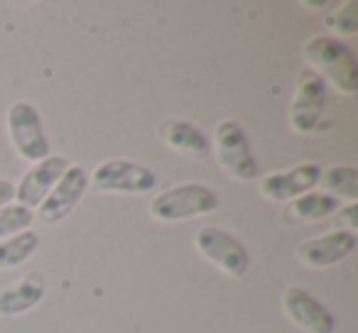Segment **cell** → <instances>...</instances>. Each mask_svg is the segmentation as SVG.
I'll use <instances>...</instances> for the list:
<instances>
[{
  "label": "cell",
  "mask_w": 358,
  "mask_h": 333,
  "mask_svg": "<svg viewBox=\"0 0 358 333\" xmlns=\"http://www.w3.org/2000/svg\"><path fill=\"white\" fill-rule=\"evenodd\" d=\"M336 209H341L338 199L324 194V191H307L289 204V209L285 211V221H294V223L297 221H319L336 214Z\"/></svg>",
  "instance_id": "9a60e30c"
},
{
  "label": "cell",
  "mask_w": 358,
  "mask_h": 333,
  "mask_svg": "<svg viewBox=\"0 0 358 333\" xmlns=\"http://www.w3.org/2000/svg\"><path fill=\"white\" fill-rule=\"evenodd\" d=\"M319 184L327 189L324 194L334 196V199H346L351 204L358 199V170L351 164H334L324 170Z\"/></svg>",
  "instance_id": "2e32d148"
},
{
  "label": "cell",
  "mask_w": 358,
  "mask_h": 333,
  "mask_svg": "<svg viewBox=\"0 0 358 333\" xmlns=\"http://www.w3.org/2000/svg\"><path fill=\"white\" fill-rule=\"evenodd\" d=\"M89 182L96 191L106 194H148L157 184V177L145 164L130 159H108L96 167Z\"/></svg>",
  "instance_id": "277c9868"
},
{
  "label": "cell",
  "mask_w": 358,
  "mask_h": 333,
  "mask_svg": "<svg viewBox=\"0 0 358 333\" xmlns=\"http://www.w3.org/2000/svg\"><path fill=\"white\" fill-rule=\"evenodd\" d=\"M338 223H343V230L358 228V206L348 204L343 209H338Z\"/></svg>",
  "instance_id": "ffe728a7"
},
{
  "label": "cell",
  "mask_w": 358,
  "mask_h": 333,
  "mask_svg": "<svg viewBox=\"0 0 358 333\" xmlns=\"http://www.w3.org/2000/svg\"><path fill=\"white\" fill-rule=\"evenodd\" d=\"M45 299V284L37 274L30 279H22L15 287L0 292V313L3 316H20V313L35 309Z\"/></svg>",
  "instance_id": "5bb4252c"
},
{
  "label": "cell",
  "mask_w": 358,
  "mask_h": 333,
  "mask_svg": "<svg viewBox=\"0 0 358 333\" xmlns=\"http://www.w3.org/2000/svg\"><path fill=\"white\" fill-rule=\"evenodd\" d=\"M13 199H15V186L8 179H0V209L10 204Z\"/></svg>",
  "instance_id": "44dd1931"
},
{
  "label": "cell",
  "mask_w": 358,
  "mask_h": 333,
  "mask_svg": "<svg viewBox=\"0 0 358 333\" xmlns=\"http://www.w3.org/2000/svg\"><path fill=\"white\" fill-rule=\"evenodd\" d=\"M35 214L30 209L20 204H8L0 209V240L13 238V235L22 233V230H30Z\"/></svg>",
  "instance_id": "ac0fdd59"
},
{
  "label": "cell",
  "mask_w": 358,
  "mask_h": 333,
  "mask_svg": "<svg viewBox=\"0 0 358 333\" xmlns=\"http://www.w3.org/2000/svg\"><path fill=\"white\" fill-rule=\"evenodd\" d=\"M37 248H40V235L35 230H22L13 238L0 240V269L27 262L37 253Z\"/></svg>",
  "instance_id": "e0dca14e"
},
{
  "label": "cell",
  "mask_w": 358,
  "mask_h": 333,
  "mask_svg": "<svg viewBox=\"0 0 358 333\" xmlns=\"http://www.w3.org/2000/svg\"><path fill=\"white\" fill-rule=\"evenodd\" d=\"M319 177H322V167L314 162H304L280 175L265 177L260 182V191L273 201H294L297 196L312 191L319 184Z\"/></svg>",
  "instance_id": "7c38bea8"
},
{
  "label": "cell",
  "mask_w": 358,
  "mask_h": 333,
  "mask_svg": "<svg viewBox=\"0 0 358 333\" xmlns=\"http://www.w3.org/2000/svg\"><path fill=\"white\" fill-rule=\"evenodd\" d=\"M282 306L287 311V316L307 333H334V328H336L331 311L314 294H309L302 287L285 289Z\"/></svg>",
  "instance_id": "ba28073f"
},
{
  "label": "cell",
  "mask_w": 358,
  "mask_h": 333,
  "mask_svg": "<svg viewBox=\"0 0 358 333\" xmlns=\"http://www.w3.org/2000/svg\"><path fill=\"white\" fill-rule=\"evenodd\" d=\"M327 27L341 35H353L358 30V3L356 0H346L343 6H338L336 13L327 15Z\"/></svg>",
  "instance_id": "d6986e66"
},
{
  "label": "cell",
  "mask_w": 358,
  "mask_h": 333,
  "mask_svg": "<svg viewBox=\"0 0 358 333\" xmlns=\"http://www.w3.org/2000/svg\"><path fill=\"white\" fill-rule=\"evenodd\" d=\"M69 162L59 154H50L47 159L37 162L30 172L20 179V184L15 186V199L25 209H35L45 201V196L52 191V186L62 179V175L66 172Z\"/></svg>",
  "instance_id": "8fae6325"
},
{
  "label": "cell",
  "mask_w": 358,
  "mask_h": 333,
  "mask_svg": "<svg viewBox=\"0 0 358 333\" xmlns=\"http://www.w3.org/2000/svg\"><path fill=\"white\" fill-rule=\"evenodd\" d=\"M194 245L209 262H214L219 269H224L229 277H243L250 267V255L245 245L229 230L219 225H206L194 235Z\"/></svg>",
  "instance_id": "8992f818"
},
{
  "label": "cell",
  "mask_w": 358,
  "mask_h": 333,
  "mask_svg": "<svg viewBox=\"0 0 358 333\" xmlns=\"http://www.w3.org/2000/svg\"><path fill=\"white\" fill-rule=\"evenodd\" d=\"M221 206V199L211 186L206 184H179L172 189L162 191L152 199L150 204V214L157 221L172 223V221H187L196 219V216L214 214Z\"/></svg>",
  "instance_id": "7a4b0ae2"
},
{
  "label": "cell",
  "mask_w": 358,
  "mask_h": 333,
  "mask_svg": "<svg viewBox=\"0 0 358 333\" xmlns=\"http://www.w3.org/2000/svg\"><path fill=\"white\" fill-rule=\"evenodd\" d=\"M327 105V84L319 74H304L289 108V123L297 133H312Z\"/></svg>",
  "instance_id": "30bf717a"
},
{
  "label": "cell",
  "mask_w": 358,
  "mask_h": 333,
  "mask_svg": "<svg viewBox=\"0 0 358 333\" xmlns=\"http://www.w3.org/2000/svg\"><path fill=\"white\" fill-rule=\"evenodd\" d=\"M216 154H219V162L224 164V170L234 179L250 182L260 175L258 159L250 149L248 135H245L243 125L236 123V120L219 123V128H216Z\"/></svg>",
  "instance_id": "5b68a950"
},
{
  "label": "cell",
  "mask_w": 358,
  "mask_h": 333,
  "mask_svg": "<svg viewBox=\"0 0 358 333\" xmlns=\"http://www.w3.org/2000/svg\"><path fill=\"white\" fill-rule=\"evenodd\" d=\"M358 238L353 230H331V233L322 235V238H312L307 243L299 245L297 260L309 269L329 267L336 265L341 260H346L348 255L356 250Z\"/></svg>",
  "instance_id": "9c48e42d"
},
{
  "label": "cell",
  "mask_w": 358,
  "mask_h": 333,
  "mask_svg": "<svg viewBox=\"0 0 358 333\" xmlns=\"http://www.w3.org/2000/svg\"><path fill=\"white\" fill-rule=\"evenodd\" d=\"M8 133L10 142L22 159L27 162H42L50 157V140L45 135V123L40 110L30 101H15L8 110Z\"/></svg>",
  "instance_id": "3957f363"
},
{
  "label": "cell",
  "mask_w": 358,
  "mask_h": 333,
  "mask_svg": "<svg viewBox=\"0 0 358 333\" xmlns=\"http://www.w3.org/2000/svg\"><path fill=\"white\" fill-rule=\"evenodd\" d=\"M86 189H89L86 170L79 167V164H69L66 172L62 175V179L52 186V191L40 204V221L42 223H59V221H64L76 209V204L84 199Z\"/></svg>",
  "instance_id": "52a82bcc"
},
{
  "label": "cell",
  "mask_w": 358,
  "mask_h": 333,
  "mask_svg": "<svg viewBox=\"0 0 358 333\" xmlns=\"http://www.w3.org/2000/svg\"><path fill=\"white\" fill-rule=\"evenodd\" d=\"M307 61L324 74L341 94L353 96L358 91V61L343 42L329 35H317L304 45Z\"/></svg>",
  "instance_id": "6da1fadb"
},
{
  "label": "cell",
  "mask_w": 358,
  "mask_h": 333,
  "mask_svg": "<svg viewBox=\"0 0 358 333\" xmlns=\"http://www.w3.org/2000/svg\"><path fill=\"white\" fill-rule=\"evenodd\" d=\"M159 138L164 145H169L177 152L192 154V157H209L211 152V140L199 125L189 123V120L169 118L159 125Z\"/></svg>",
  "instance_id": "4fadbf2b"
}]
</instances>
